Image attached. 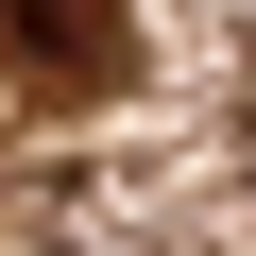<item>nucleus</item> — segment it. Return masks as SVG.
Segmentation results:
<instances>
[{
    "instance_id": "nucleus-1",
    "label": "nucleus",
    "mask_w": 256,
    "mask_h": 256,
    "mask_svg": "<svg viewBox=\"0 0 256 256\" xmlns=\"http://www.w3.org/2000/svg\"><path fill=\"white\" fill-rule=\"evenodd\" d=\"M0 34H18V68H34V86H120L137 0H0Z\"/></svg>"
}]
</instances>
